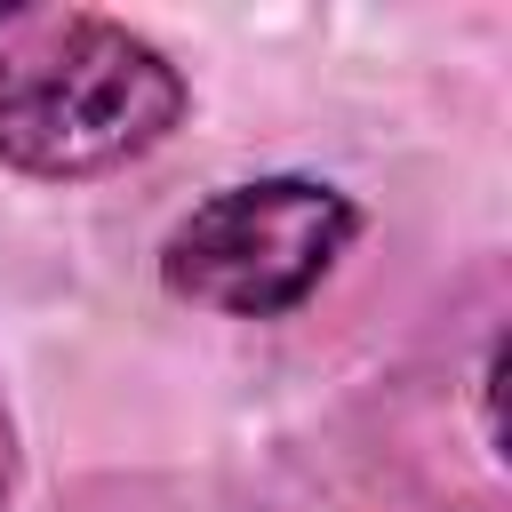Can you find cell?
<instances>
[{
  "label": "cell",
  "mask_w": 512,
  "mask_h": 512,
  "mask_svg": "<svg viewBox=\"0 0 512 512\" xmlns=\"http://www.w3.org/2000/svg\"><path fill=\"white\" fill-rule=\"evenodd\" d=\"M184 120V72L120 16H16L0 40V168L16 176H104L168 144Z\"/></svg>",
  "instance_id": "1"
},
{
  "label": "cell",
  "mask_w": 512,
  "mask_h": 512,
  "mask_svg": "<svg viewBox=\"0 0 512 512\" xmlns=\"http://www.w3.org/2000/svg\"><path fill=\"white\" fill-rule=\"evenodd\" d=\"M360 208L320 176H248L192 200L160 240V288L224 320H288L352 248Z\"/></svg>",
  "instance_id": "2"
},
{
  "label": "cell",
  "mask_w": 512,
  "mask_h": 512,
  "mask_svg": "<svg viewBox=\"0 0 512 512\" xmlns=\"http://www.w3.org/2000/svg\"><path fill=\"white\" fill-rule=\"evenodd\" d=\"M0 512H16V416H8V392H0Z\"/></svg>",
  "instance_id": "3"
}]
</instances>
